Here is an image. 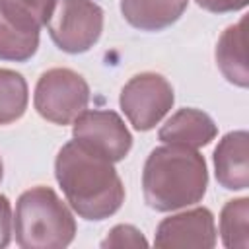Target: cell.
Segmentation results:
<instances>
[{
  "label": "cell",
  "instance_id": "15",
  "mask_svg": "<svg viewBox=\"0 0 249 249\" xmlns=\"http://www.w3.org/2000/svg\"><path fill=\"white\" fill-rule=\"evenodd\" d=\"M39 47V31H27L14 25L0 12V60H29Z\"/></svg>",
  "mask_w": 249,
  "mask_h": 249
},
{
  "label": "cell",
  "instance_id": "13",
  "mask_svg": "<svg viewBox=\"0 0 249 249\" xmlns=\"http://www.w3.org/2000/svg\"><path fill=\"white\" fill-rule=\"evenodd\" d=\"M220 235L228 249L249 247V198L228 200L220 212Z\"/></svg>",
  "mask_w": 249,
  "mask_h": 249
},
{
  "label": "cell",
  "instance_id": "16",
  "mask_svg": "<svg viewBox=\"0 0 249 249\" xmlns=\"http://www.w3.org/2000/svg\"><path fill=\"white\" fill-rule=\"evenodd\" d=\"M27 82L8 68H0V124L18 121L27 109Z\"/></svg>",
  "mask_w": 249,
  "mask_h": 249
},
{
  "label": "cell",
  "instance_id": "8",
  "mask_svg": "<svg viewBox=\"0 0 249 249\" xmlns=\"http://www.w3.org/2000/svg\"><path fill=\"white\" fill-rule=\"evenodd\" d=\"M154 245L160 249H212L216 245V224L208 208L198 206L158 224Z\"/></svg>",
  "mask_w": 249,
  "mask_h": 249
},
{
  "label": "cell",
  "instance_id": "20",
  "mask_svg": "<svg viewBox=\"0 0 249 249\" xmlns=\"http://www.w3.org/2000/svg\"><path fill=\"white\" fill-rule=\"evenodd\" d=\"M2 177H4V163H2V158H0V181H2Z\"/></svg>",
  "mask_w": 249,
  "mask_h": 249
},
{
  "label": "cell",
  "instance_id": "17",
  "mask_svg": "<svg viewBox=\"0 0 249 249\" xmlns=\"http://www.w3.org/2000/svg\"><path fill=\"white\" fill-rule=\"evenodd\" d=\"M148 241L144 239L142 231L130 224L115 226L109 235L101 241V247H146Z\"/></svg>",
  "mask_w": 249,
  "mask_h": 249
},
{
  "label": "cell",
  "instance_id": "19",
  "mask_svg": "<svg viewBox=\"0 0 249 249\" xmlns=\"http://www.w3.org/2000/svg\"><path fill=\"white\" fill-rule=\"evenodd\" d=\"M200 8L214 12V14H228V12H237L247 6L249 0H195Z\"/></svg>",
  "mask_w": 249,
  "mask_h": 249
},
{
  "label": "cell",
  "instance_id": "9",
  "mask_svg": "<svg viewBox=\"0 0 249 249\" xmlns=\"http://www.w3.org/2000/svg\"><path fill=\"white\" fill-rule=\"evenodd\" d=\"M218 134L216 123L200 109L185 107L173 113L158 132V138L163 144L185 146V148H202L208 146Z\"/></svg>",
  "mask_w": 249,
  "mask_h": 249
},
{
  "label": "cell",
  "instance_id": "1",
  "mask_svg": "<svg viewBox=\"0 0 249 249\" xmlns=\"http://www.w3.org/2000/svg\"><path fill=\"white\" fill-rule=\"evenodd\" d=\"M54 175L72 210L91 222L113 216L124 202V185L113 161L66 142L54 160Z\"/></svg>",
  "mask_w": 249,
  "mask_h": 249
},
{
  "label": "cell",
  "instance_id": "18",
  "mask_svg": "<svg viewBox=\"0 0 249 249\" xmlns=\"http://www.w3.org/2000/svg\"><path fill=\"white\" fill-rule=\"evenodd\" d=\"M12 228H14V216H12L10 200L6 195H0V249L10 243Z\"/></svg>",
  "mask_w": 249,
  "mask_h": 249
},
{
  "label": "cell",
  "instance_id": "5",
  "mask_svg": "<svg viewBox=\"0 0 249 249\" xmlns=\"http://www.w3.org/2000/svg\"><path fill=\"white\" fill-rule=\"evenodd\" d=\"M47 27L53 43L60 51L82 54L101 37L103 10L93 0H56Z\"/></svg>",
  "mask_w": 249,
  "mask_h": 249
},
{
  "label": "cell",
  "instance_id": "10",
  "mask_svg": "<svg viewBox=\"0 0 249 249\" xmlns=\"http://www.w3.org/2000/svg\"><path fill=\"white\" fill-rule=\"evenodd\" d=\"M245 130L228 132L214 150L216 181L228 191H243L249 187V163H247Z\"/></svg>",
  "mask_w": 249,
  "mask_h": 249
},
{
  "label": "cell",
  "instance_id": "3",
  "mask_svg": "<svg viewBox=\"0 0 249 249\" xmlns=\"http://www.w3.org/2000/svg\"><path fill=\"white\" fill-rule=\"evenodd\" d=\"M12 230L23 249H62L74 241L76 220L51 187L37 185L19 195Z\"/></svg>",
  "mask_w": 249,
  "mask_h": 249
},
{
  "label": "cell",
  "instance_id": "14",
  "mask_svg": "<svg viewBox=\"0 0 249 249\" xmlns=\"http://www.w3.org/2000/svg\"><path fill=\"white\" fill-rule=\"evenodd\" d=\"M56 0H0V12L18 27L39 31L51 21Z\"/></svg>",
  "mask_w": 249,
  "mask_h": 249
},
{
  "label": "cell",
  "instance_id": "11",
  "mask_svg": "<svg viewBox=\"0 0 249 249\" xmlns=\"http://www.w3.org/2000/svg\"><path fill=\"white\" fill-rule=\"evenodd\" d=\"M216 64L222 76L237 86H249V68H247V18L243 16L237 23L226 27L216 45Z\"/></svg>",
  "mask_w": 249,
  "mask_h": 249
},
{
  "label": "cell",
  "instance_id": "4",
  "mask_svg": "<svg viewBox=\"0 0 249 249\" xmlns=\"http://www.w3.org/2000/svg\"><path fill=\"white\" fill-rule=\"evenodd\" d=\"M89 103L88 82L70 68L43 72L35 86L33 105L37 113L54 124H72Z\"/></svg>",
  "mask_w": 249,
  "mask_h": 249
},
{
  "label": "cell",
  "instance_id": "2",
  "mask_svg": "<svg viewBox=\"0 0 249 249\" xmlns=\"http://www.w3.org/2000/svg\"><path fill=\"white\" fill-rule=\"evenodd\" d=\"M208 187L204 158L185 146H158L146 158L142 191L146 204L156 212H173L202 200Z\"/></svg>",
  "mask_w": 249,
  "mask_h": 249
},
{
  "label": "cell",
  "instance_id": "12",
  "mask_svg": "<svg viewBox=\"0 0 249 249\" xmlns=\"http://www.w3.org/2000/svg\"><path fill=\"white\" fill-rule=\"evenodd\" d=\"M189 0H121L123 18L140 31H161L175 23Z\"/></svg>",
  "mask_w": 249,
  "mask_h": 249
},
{
  "label": "cell",
  "instance_id": "7",
  "mask_svg": "<svg viewBox=\"0 0 249 249\" xmlns=\"http://www.w3.org/2000/svg\"><path fill=\"white\" fill-rule=\"evenodd\" d=\"M72 136L74 142L84 150L113 163L123 161L132 148V136L124 121L109 109H91L80 113L72 123Z\"/></svg>",
  "mask_w": 249,
  "mask_h": 249
},
{
  "label": "cell",
  "instance_id": "6",
  "mask_svg": "<svg viewBox=\"0 0 249 249\" xmlns=\"http://www.w3.org/2000/svg\"><path fill=\"white\" fill-rule=\"evenodd\" d=\"M175 95L171 84L156 72L132 76L121 89L119 105L128 123L140 130H152L173 107Z\"/></svg>",
  "mask_w": 249,
  "mask_h": 249
}]
</instances>
